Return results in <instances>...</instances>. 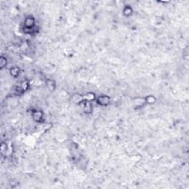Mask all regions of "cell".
<instances>
[{
    "label": "cell",
    "instance_id": "obj_1",
    "mask_svg": "<svg viewBox=\"0 0 189 189\" xmlns=\"http://www.w3.org/2000/svg\"><path fill=\"white\" fill-rule=\"evenodd\" d=\"M30 116L32 119L37 123L42 124L44 121V113L40 109H33L30 111Z\"/></svg>",
    "mask_w": 189,
    "mask_h": 189
},
{
    "label": "cell",
    "instance_id": "obj_2",
    "mask_svg": "<svg viewBox=\"0 0 189 189\" xmlns=\"http://www.w3.org/2000/svg\"><path fill=\"white\" fill-rule=\"evenodd\" d=\"M95 101L100 107H109L112 103V98L108 95H101L96 98Z\"/></svg>",
    "mask_w": 189,
    "mask_h": 189
},
{
    "label": "cell",
    "instance_id": "obj_3",
    "mask_svg": "<svg viewBox=\"0 0 189 189\" xmlns=\"http://www.w3.org/2000/svg\"><path fill=\"white\" fill-rule=\"evenodd\" d=\"M132 102H133V107L135 109H142L146 104L145 98L142 97H137L132 101Z\"/></svg>",
    "mask_w": 189,
    "mask_h": 189
},
{
    "label": "cell",
    "instance_id": "obj_4",
    "mask_svg": "<svg viewBox=\"0 0 189 189\" xmlns=\"http://www.w3.org/2000/svg\"><path fill=\"white\" fill-rule=\"evenodd\" d=\"M80 106H83V112L86 115H91L94 111V107H93L92 102H88V101H84Z\"/></svg>",
    "mask_w": 189,
    "mask_h": 189
},
{
    "label": "cell",
    "instance_id": "obj_5",
    "mask_svg": "<svg viewBox=\"0 0 189 189\" xmlns=\"http://www.w3.org/2000/svg\"><path fill=\"white\" fill-rule=\"evenodd\" d=\"M84 101H88V102H93L96 100V95L93 92H88L87 93L83 94Z\"/></svg>",
    "mask_w": 189,
    "mask_h": 189
},
{
    "label": "cell",
    "instance_id": "obj_6",
    "mask_svg": "<svg viewBox=\"0 0 189 189\" xmlns=\"http://www.w3.org/2000/svg\"><path fill=\"white\" fill-rule=\"evenodd\" d=\"M134 13L133 8L130 5H125L123 8V15L126 18H129Z\"/></svg>",
    "mask_w": 189,
    "mask_h": 189
},
{
    "label": "cell",
    "instance_id": "obj_7",
    "mask_svg": "<svg viewBox=\"0 0 189 189\" xmlns=\"http://www.w3.org/2000/svg\"><path fill=\"white\" fill-rule=\"evenodd\" d=\"M46 84H47V87L48 90L51 93L55 91L56 88V83L53 79H47L46 80Z\"/></svg>",
    "mask_w": 189,
    "mask_h": 189
},
{
    "label": "cell",
    "instance_id": "obj_8",
    "mask_svg": "<svg viewBox=\"0 0 189 189\" xmlns=\"http://www.w3.org/2000/svg\"><path fill=\"white\" fill-rule=\"evenodd\" d=\"M10 75L13 78H18L21 73V70L19 67L13 66L10 69Z\"/></svg>",
    "mask_w": 189,
    "mask_h": 189
},
{
    "label": "cell",
    "instance_id": "obj_9",
    "mask_svg": "<svg viewBox=\"0 0 189 189\" xmlns=\"http://www.w3.org/2000/svg\"><path fill=\"white\" fill-rule=\"evenodd\" d=\"M145 100H146V104L152 105V104L156 103V101H157V98H156L154 95H148L145 97Z\"/></svg>",
    "mask_w": 189,
    "mask_h": 189
},
{
    "label": "cell",
    "instance_id": "obj_10",
    "mask_svg": "<svg viewBox=\"0 0 189 189\" xmlns=\"http://www.w3.org/2000/svg\"><path fill=\"white\" fill-rule=\"evenodd\" d=\"M7 65V59L4 56H1L0 58V69L1 70L4 69Z\"/></svg>",
    "mask_w": 189,
    "mask_h": 189
}]
</instances>
